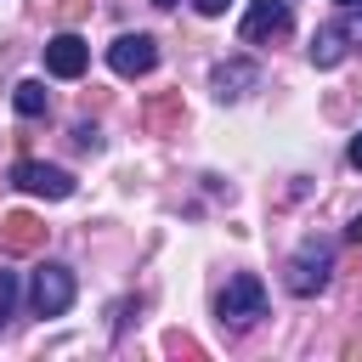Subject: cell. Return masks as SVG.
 <instances>
[{"label": "cell", "mask_w": 362, "mask_h": 362, "mask_svg": "<svg viewBox=\"0 0 362 362\" xmlns=\"http://www.w3.org/2000/svg\"><path fill=\"white\" fill-rule=\"evenodd\" d=\"M328 277H334V243L328 238H300V249L288 255V272H283L288 294L311 300V294L328 288Z\"/></svg>", "instance_id": "obj_1"}, {"label": "cell", "mask_w": 362, "mask_h": 362, "mask_svg": "<svg viewBox=\"0 0 362 362\" xmlns=\"http://www.w3.org/2000/svg\"><path fill=\"white\" fill-rule=\"evenodd\" d=\"M215 317H221V328H232V334L255 328V322L266 317V288H260V277H255V272H238V277L221 288Z\"/></svg>", "instance_id": "obj_2"}, {"label": "cell", "mask_w": 362, "mask_h": 362, "mask_svg": "<svg viewBox=\"0 0 362 362\" xmlns=\"http://www.w3.org/2000/svg\"><path fill=\"white\" fill-rule=\"evenodd\" d=\"M74 294H79V283H74V272H68L62 260H45V266H34V283H28L34 317H62V311L74 305Z\"/></svg>", "instance_id": "obj_3"}, {"label": "cell", "mask_w": 362, "mask_h": 362, "mask_svg": "<svg viewBox=\"0 0 362 362\" xmlns=\"http://www.w3.org/2000/svg\"><path fill=\"white\" fill-rule=\"evenodd\" d=\"M107 68H113L119 79H141V74H153V68H158V45H153V34H119V40L107 45Z\"/></svg>", "instance_id": "obj_4"}, {"label": "cell", "mask_w": 362, "mask_h": 362, "mask_svg": "<svg viewBox=\"0 0 362 362\" xmlns=\"http://www.w3.org/2000/svg\"><path fill=\"white\" fill-rule=\"evenodd\" d=\"M11 187L34 192V198H74V175H68V170H57V164H40V158L11 164Z\"/></svg>", "instance_id": "obj_5"}, {"label": "cell", "mask_w": 362, "mask_h": 362, "mask_svg": "<svg viewBox=\"0 0 362 362\" xmlns=\"http://www.w3.org/2000/svg\"><path fill=\"white\" fill-rule=\"evenodd\" d=\"M294 28V17H288V0H255L249 11H243V40L249 45H266V40H283Z\"/></svg>", "instance_id": "obj_6"}, {"label": "cell", "mask_w": 362, "mask_h": 362, "mask_svg": "<svg viewBox=\"0 0 362 362\" xmlns=\"http://www.w3.org/2000/svg\"><path fill=\"white\" fill-rule=\"evenodd\" d=\"M209 85H215V102H243V96L260 85V62H255V57H226V62L209 74Z\"/></svg>", "instance_id": "obj_7"}, {"label": "cell", "mask_w": 362, "mask_h": 362, "mask_svg": "<svg viewBox=\"0 0 362 362\" xmlns=\"http://www.w3.org/2000/svg\"><path fill=\"white\" fill-rule=\"evenodd\" d=\"M85 62H90V45H85L79 34H51V40H45V74H57V79H79Z\"/></svg>", "instance_id": "obj_8"}, {"label": "cell", "mask_w": 362, "mask_h": 362, "mask_svg": "<svg viewBox=\"0 0 362 362\" xmlns=\"http://www.w3.org/2000/svg\"><path fill=\"white\" fill-rule=\"evenodd\" d=\"M345 51H351V40H345L339 23H322V28L311 34V62H317V68H339Z\"/></svg>", "instance_id": "obj_9"}, {"label": "cell", "mask_w": 362, "mask_h": 362, "mask_svg": "<svg viewBox=\"0 0 362 362\" xmlns=\"http://www.w3.org/2000/svg\"><path fill=\"white\" fill-rule=\"evenodd\" d=\"M0 226H6V249H17V255H23V249H34V243L45 238V226H40V221H34L28 209H11V215H6Z\"/></svg>", "instance_id": "obj_10"}, {"label": "cell", "mask_w": 362, "mask_h": 362, "mask_svg": "<svg viewBox=\"0 0 362 362\" xmlns=\"http://www.w3.org/2000/svg\"><path fill=\"white\" fill-rule=\"evenodd\" d=\"M11 107H17L23 119H40V113L51 107V96H45V85H40V79H23V85L11 90Z\"/></svg>", "instance_id": "obj_11"}, {"label": "cell", "mask_w": 362, "mask_h": 362, "mask_svg": "<svg viewBox=\"0 0 362 362\" xmlns=\"http://www.w3.org/2000/svg\"><path fill=\"white\" fill-rule=\"evenodd\" d=\"M11 311H17V272L0 266V328L11 322Z\"/></svg>", "instance_id": "obj_12"}, {"label": "cell", "mask_w": 362, "mask_h": 362, "mask_svg": "<svg viewBox=\"0 0 362 362\" xmlns=\"http://www.w3.org/2000/svg\"><path fill=\"white\" fill-rule=\"evenodd\" d=\"M339 28H345L351 45H362V6H345V23H339Z\"/></svg>", "instance_id": "obj_13"}, {"label": "cell", "mask_w": 362, "mask_h": 362, "mask_svg": "<svg viewBox=\"0 0 362 362\" xmlns=\"http://www.w3.org/2000/svg\"><path fill=\"white\" fill-rule=\"evenodd\" d=\"M74 141H79L85 153H96V147H102V130H96V124H74Z\"/></svg>", "instance_id": "obj_14"}, {"label": "cell", "mask_w": 362, "mask_h": 362, "mask_svg": "<svg viewBox=\"0 0 362 362\" xmlns=\"http://www.w3.org/2000/svg\"><path fill=\"white\" fill-rule=\"evenodd\" d=\"M192 6H198L204 17H221V11H226V0H192Z\"/></svg>", "instance_id": "obj_15"}, {"label": "cell", "mask_w": 362, "mask_h": 362, "mask_svg": "<svg viewBox=\"0 0 362 362\" xmlns=\"http://www.w3.org/2000/svg\"><path fill=\"white\" fill-rule=\"evenodd\" d=\"M345 158H351V170H362V130L351 136V153H345Z\"/></svg>", "instance_id": "obj_16"}, {"label": "cell", "mask_w": 362, "mask_h": 362, "mask_svg": "<svg viewBox=\"0 0 362 362\" xmlns=\"http://www.w3.org/2000/svg\"><path fill=\"white\" fill-rule=\"evenodd\" d=\"M345 238H356V243H362V215H356V221L345 226Z\"/></svg>", "instance_id": "obj_17"}, {"label": "cell", "mask_w": 362, "mask_h": 362, "mask_svg": "<svg viewBox=\"0 0 362 362\" xmlns=\"http://www.w3.org/2000/svg\"><path fill=\"white\" fill-rule=\"evenodd\" d=\"M334 6H339V11H345V6H362V0H334Z\"/></svg>", "instance_id": "obj_18"}, {"label": "cell", "mask_w": 362, "mask_h": 362, "mask_svg": "<svg viewBox=\"0 0 362 362\" xmlns=\"http://www.w3.org/2000/svg\"><path fill=\"white\" fill-rule=\"evenodd\" d=\"M153 6H175V0H153Z\"/></svg>", "instance_id": "obj_19"}]
</instances>
